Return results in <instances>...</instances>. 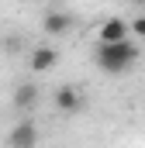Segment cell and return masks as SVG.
<instances>
[{
	"label": "cell",
	"instance_id": "6da1fadb",
	"mask_svg": "<svg viewBox=\"0 0 145 148\" xmlns=\"http://www.w3.org/2000/svg\"><path fill=\"white\" fill-rule=\"evenodd\" d=\"M138 55H142V52H138V45H135L131 38H128V41H117V45H97V66H100L104 73H110V76L124 73Z\"/></svg>",
	"mask_w": 145,
	"mask_h": 148
},
{
	"label": "cell",
	"instance_id": "7a4b0ae2",
	"mask_svg": "<svg viewBox=\"0 0 145 148\" xmlns=\"http://www.w3.org/2000/svg\"><path fill=\"white\" fill-rule=\"evenodd\" d=\"M7 145L10 148H35L38 145V124L35 121H17L10 131H7Z\"/></svg>",
	"mask_w": 145,
	"mask_h": 148
},
{
	"label": "cell",
	"instance_id": "3957f363",
	"mask_svg": "<svg viewBox=\"0 0 145 148\" xmlns=\"http://www.w3.org/2000/svg\"><path fill=\"white\" fill-rule=\"evenodd\" d=\"M52 100H55V110H59V114H79V110H83V93H79L72 83L59 86Z\"/></svg>",
	"mask_w": 145,
	"mask_h": 148
},
{
	"label": "cell",
	"instance_id": "277c9868",
	"mask_svg": "<svg viewBox=\"0 0 145 148\" xmlns=\"http://www.w3.org/2000/svg\"><path fill=\"white\" fill-rule=\"evenodd\" d=\"M128 21L124 17H107L100 24V45H117V41H128Z\"/></svg>",
	"mask_w": 145,
	"mask_h": 148
},
{
	"label": "cell",
	"instance_id": "5b68a950",
	"mask_svg": "<svg viewBox=\"0 0 145 148\" xmlns=\"http://www.w3.org/2000/svg\"><path fill=\"white\" fill-rule=\"evenodd\" d=\"M10 100H14V107H17V110H31V107L38 103V86H35V83H17Z\"/></svg>",
	"mask_w": 145,
	"mask_h": 148
},
{
	"label": "cell",
	"instance_id": "8992f818",
	"mask_svg": "<svg viewBox=\"0 0 145 148\" xmlns=\"http://www.w3.org/2000/svg\"><path fill=\"white\" fill-rule=\"evenodd\" d=\"M69 24H72V17L66 14V10H48V14L41 17V28H45V35H62Z\"/></svg>",
	"mask_w": 145,
	"mask_h": 148
},
{
	"label": "cell",
	"instance_id": "52a82bcc",
	"mask_svg": "<svg viewBox=\"0 0 145 148\" xmlns=\"http://www.w3.org/2000/svg\"><path fill=\"white\" fill-rule=\"evenodd\" d=\"M55 62H59V55H55V48H48V45H41V48L31 52V69H35V73H48Z\"/></svg>",
	"mask_w": 145,
	"mask_h": 148
},
{
	"label": "cell",
	"instance_id": "ba28073f",
	"mask_svg": "<svg viewBox=\"0 0 145 148\" xmlns=\"http://www.w3.org/2000/svg\"><path fill=\"white\" fill-rule=\"evenodd\" d=\"M128 35L131 38H145V14L135 17V21H128Z\"/></svg>",
	"mask_w": 145,
	"mask_h": 148
}]
</instances>
